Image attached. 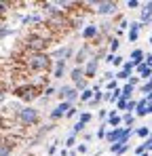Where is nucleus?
Here are the masks:
<instances>
[{"mask_svg":"<svg viewBox=\"0 0 152 156\" xmlns=\"http://www.w3.org/2000/svg\"><path fill=\"white\" fill-rule=\"evenodd\" d=\"M70 108H72V104H68V101H59V104L51 110V120L66 118V114H68V110H70Z\"/></svg>","mask_w":152,"mask_h":156,"instance_id":"5","label":"nucleus"},{"mask_svg":"<svg viewBox=\"0 0 152 156\" xmlns=\"http://www.w3.org/2000/svg\"><path fill=\"white\" fill-rule=\"evenodd\" d=\"M150 114V101L144 97L137 101V110H135V116H148Z\"/></svg>","mask_w":152,"mask_h":156,"instance_id":"10","label":"nucleus"},{"mask_svg":"<svg viewBox=\"0 0 152 156\" xmlns=\"http://www.w3.org/2000/svg\"><path fill=\"white\" fill-rule=\"evenodd\" d=\"M87 150H89L87 144H80V146H78V152H80V154H87Z\"/></svg>","mask_w":152,"mask_h":156,"instance_id":"37","label":"nucleus"},{"mask_svg":"<svg viewBox=\"0 0 152 156\" xmlns=\"http://www.w3.org/2000/svg\"><path fill=\"white\" fill-rule=\"evenodd\" d=\"M13 150V144L11 141H0V156H9Z\"/></svg>","mask_w":152,"mask_h":156,"instance_id":"17","label":"nucleus"},{"mask_svg":"<svg viewBox=\"0 0 152 156\" xmlns=\"http://www.w3.org/2000/svg\"><path fill=\"white\" fill-rule=\"evenodd\" d=\"M123 125V116H118V110H110V116H108V127L110 129H118Z\"/></svg>","mask_w":152,"mask_h":156,"instance_id":"8","label":"nucleus"},{"mask_svg":"<svg viewBox=\"0 0 152 156\" xmlns=\"http://www.w3.org/2000/svg\"><path fill=\"white\" fill-rule=\"evenodd\" d=\"M106 127H108V125H101L100 129H97V137H100V139H106V135H108V129H106Z\"/></svg>","mask_w":152,"mask_h":156,"instance_id":"28","label":"nucleus"},{"mask_svg":"<svg viewBox=\"0 0 152 156\" xmlns=\"http://www.w3.org/2000/svg\"><path fill=\"white\" fill-rule=\"evenodd\" d=\"M110 152L116 154V156L125 154V152H129V144H112V146H110Z\"/></svg>","mask_w":152,"mask_h":156,"instance_id":"14","label":"nucleus"},{"mask_svg":"<svg viewBox=\"0 0 152 156\" xmlns=\"http://www.w3.org/2000/svg\"><path fill=\"white\" fill-rule=\"evenodd\" d=\"M70 78H72V82H80V80H82V78H85V68H82V66H76L74 70H72V72H70Z\"/></svg>","mask_w":152,"mask_h":156,"instance_id":"13","label":"nucleus"},{"mask_svg":"<svg viewBox=\"0 0 152 156\" xmlns=\"http://www.w3.org/2000/svg\"><path fill=\"white\" fill-rule=\"evenodd\" d=\"M76 112H78V108H76V105H72V108L68 110V114H66V118H74V116H76Z\"/></svg>","mask_w":152,"mask_h":156,"instance_id":"32","label":"nucleus"},{"mask_svg":"<svg viewBox=\"0 0 152 156\" xmlns=\"http://www.w3.org/2000/svg\"><path fill=\"white\" fill-rule=\"evenodd\" d=\"M6 6H9L6 2H0V13H6Z\"/></svg>","mask_w":152,"mask_h":156,"instance_id":"40","label":"nucleus"},{"mask_svg":"<svg viewBox=\"0 0 152 156\" xmlns=\"http://www.w3.org/2000/svg\"><path fill=\"white\" fill-rule=\"evenodd\" d=\"M57 95H59V99H61V101H68V104H72V105H74L76 97H80L74 84H63V87L57 91Z\"/></svg>","mask_w":152,"mask_h":156,"instance_id":"3","label":"nucleus"},{"mask_svg":"<svg viewBox=\"0 0 152 156\" xmlns=\"http://www.w3.org/2000/svg\"><path fill=\"white\" fill-rule=\"evenodd\" d=\"M93 6H95L97 15H114L116 9H118L116 2H93Z\"/></svg>","mask_w":152,"mask_h":156,"instance_id":"4","label":"nucleus"},{"mask_svg":"<svg viewBox=\"0 0 152 156\" xmlns=\"http://www.w3.org/2000/svg\"><path fill=\"white\" fill-rule=\"evenodd\" d=\"M133 91H135V87H131V84L127 82L125 87H123V99H131V95H133Z\"/></svg>","mask_w":152,"mask_h":156,"instance_id":"21","label":"nucleus"},{"mask_svg":"<svg viewBox=\"0 0 152 156\" xmlns=\"http://www.w3.org/2000/svg\"><path fill=\"white\" fill-rule=\"evenodd\" d=\"M150 80H152V78H150Z\"/></svg>","mask_w":152,"mask_h":156,"instance_id":"46","label":"nucleus"},{"mask_svg":"<svg viewBox=\"0 0 152 156\" xmlns=\"http://www.w3.org/2000/svg\"><path fill=\"white\" fill-rule=\"evenodd\" d=\"M150 139H152V133H150Z\"/></svg>","mask_w":152,"mask_h":156,"instance_id":"44","label":"nucleus"},{"mask_svg":"<svg viewBox=\"0 0 152 156\" xmlns=\"http://www.w3.org/2000/svg\"><path fill=\"white\" fill-rule=\"evenodd\" d=\"M129 84H131V87H137V84H139V76H131L129 78Z\"/></svg>","mask_w":152,"mask_h":156,"instance_id":"35","label":"nucleus"},{"mask_svg":"<svg viewBox=\"0 0 152 156\" xmlns=\"http://www.w3.org/2000/svg\"><path fill=\"white\" fill-rule=\"evenodd\" d=\"M139 91L144 93V97H150V95H152V80H148V82H144V84L139 87Z\"/></svg>","mask_w":152,"mask_h":156,"instance_id":"19","label":"nucleus"},{"mask_svg":"<svg viewBox=\"0 0 152 156\" xmlns=\"http://www.w3.org/2000/svg\"><path fill=\"white\" fill-rule=\"evenodd\" d=\"M27 66H30V70L47 72L51 68V59H49V55H45V53H34V55L27 59Z\"/></svg>","mask_w":152,"mask_h":156,"instance_id":"1","label":"nucleus"},{"mask_svg":"<svg viewBox=\"0 0 152 156\" xmlns=\"http://www.w3.org/2000/svg\"><path fill=\"white\" fill-rule=\"evenodd\" d=\"M91 118H93V116H91L89 112H80V114H78V120H80V122H85V125H89V122H91Z\"/></svg>","mask_w":152,"mask_h":156,"instance_id":"24","label":"nucleus"},{"mask_svg":"<svg viewBox=\"0 0 152 156\" xmlns=\"http://www.w3.org/2000/svg\"><path fill=\"white\" fill-rule=\"evenodd\" d=\"M129 61H133V63H135V68H137V66H142V63L146 61V53L142 51V49H133L131 55H129Z\"/></svg>","mask_w":152,"mask_h":156,"instance_id":"9","label":"nucleus"},{"mask_svg":"<svg viewBox=\"0 0 152 156\" xmlns=\"http://www.w3.org/2000/svg\"><path fill=\"white\" fill-rule=\"evenodd\" d=\"M55 93H57V91H55L53 87H47V89H45V97H49V95H55Z\"/></svg>","mask_w":152,"mask_h":156,"instance_id":"36","label":"nucleus"},{"mask_svg":"<svg viewBox=\"0 0 152 156\" xmlns=\"http://www.w3.org/2000/svg\"><path fill=\"white\" fill-rule=\"evenodd\" d=\"M74 144H76V135H70V137L66 139V148H72Z\"/></svg>","mask_w":152,"mask_h":156,"instance_id":"31","label":"nucleus"},{"mask_svg":"<svg viewBox=\"0 0 152 156\" xmlns=\"http://www.w3.org/2000/svg\"><path fill=\"white\" fill-rule=\"evenodd\" d=\"M121 70H125V72H129V74H133V70H135V63H133V61H125Z\"/></svg>","mask_w":152,"mask_h":156,"instance_id":"27","label":"nucleus"},{"mask_svg":"<svg viewBox=\"0 0 152 156\" xmlns=\"http://www.w3.org/2000/svg\"><path fill=\"white\" fill-rule=\"evenodd\" d=\"M150 154H152V152H150Z\"/></svg>","mask_w":152,"mask_h":156,"instance_id":"45","label":"nucleus"},{"mask_svg":"<svg viewBox=\"0 0 152 156\" xmlns=\"http://www.w3.org/2000/svg\"><path fill=\"white\" fill-rule=\"evenodd\" d=\"M57 146H59V141H53V144L49 146V150H47V152H49V154H55V152H57Z\"/></svg>","mask_w":152,"mask_h":156,"instance_id":"33","label":"nucleus"},{"mask_svg":"<svg viewBox=\"0 0 152 156\" xmlns=\"http://www.w3.org/2000/svg\"><path fill=\"white\" fill-rule=\"evenodd\" d=\"M118 47H121V40H118V38H112V40H110V55H116Z\"/></svg>","mask_w":152,"mask_h":156,"instance_id":"22","label":"nucleus"},{"mask_svg":"<svg viewBox=\"0 0 152 156\" xmlns=\"http://www.w3.org/2000/svg\"><path fill=\"white\" fill-rule=\"evenodd\" d=\"M142 156H150V152H146V154H142Z\"/></svg>","mask_w":152,"mask_h":156,"instance_id":"43","label":"nucleus"},{"mask_svg":"<svg viewBox=\"0 0 152 156\" xmlns=\"http://www.w3.org/2000/svg\"><path fill=\"white\" fill-rule=\"evenodd\" d=\"M135 70H137V74H139V78H142V80H146V82H148V80L152 78V68H148V66H146V61H144L142 66H137Z\"/></svg>","mask_w":152,"mask_h":156,"instance_id":"11","label":"nucleus"},{"mask_svg":"<svg viewBox=\"0 0 152 156\" xmlns=\"http://www.w3.org/2000/svg\"><path fill=\"white\" fill-rule=\"evenodd\" d=\"M133 122H135V114H125V116H123V125H125L127 129H131Z\"/></svg>","mask_w":152,"mask_h":156,"instance_id":"20","label":"nucleus"},{"mask_svg":"<svg viewBox=\"0 0 152 156\" xmlns=\"http://www.w3.org/2000/svg\"><path fill=\"white\" fill-rule=\"evenodd\" d=\"M97 66H100V59H97V57H91V59L87 61V66H85V78H93L95 76Z\"/></svg>","mask_w":152,"mask_h":156,"instance_id":"7","label":"nucleus"},{"mask_svg":"<svg viewBox=\"0 0 152 156\" xmlns=\"http://www.w3.org/2000/svg\"><path fill=\"white\" fill-rule=\"evenodd\" d=\"M85 127H87V125L78 120V122L74 125V129H72V133H70V135H78V133H82V131H85Z\"/></svg>","mask_w":152,"mask_h":156,"instance_id":"26","label":"nucleus"},{"mask_svg":"<svg viewBox=\"0 0 152 156\" xmlns=\"http://www.w3.org/2000/svg\"><path fill=\"white\" fill-rule=\"evenodd\" d=\"M146 99H148V101H150V104H152V95H150V97H146Z\"/></svg>","mask_w":152,"mask_h":156,"instance_id":"41","label":"nucleus"},{"mask_svg":"<svg viewBox=\"0 0 152 156\" xmlns=\"http://www.w3.org/2000/svg\"><path fill=\"white\" fill-rule=\"evenodd\" d=\"M131 76H133V74H129V72H125V70H118V72H116V80H127V82H129Z\"/></svg>","mask_w":152,"mask_h":156,"instance_id":"25","label":"nucleus"},{"mask_svg":"<svg viewBox=\"0 0 152 156\" xmlns=\"http://www.w3.org/2000/svg\"><path fill=\"white\" fill-rule=\"evenodd\" d=\"M103 95H106L103 91H97V93H95V97H93V101H91L89 105H93V108H95V105H100L101 101H103Z\"/></svg>","mask_w":152,"mask_h":156,"instance_id":"23","label":"nucleus"},{"mask_svg":"<svg viewBox=\"0 0 152 156\" xmlns=\"http://www.w3.org/2000/svg\"><path fill=\"white\" fill-rule=\"evenodd\" d=\"M70 156H76V152H74V150H72V152H70Z\"/></svg>","mask_w":152,"mask_h":156,"instance_id":"42","label":"nucleus"},{"mask_svg":"<svg viewBox=\"0 0 152 156\" xmlns=\"http://www.w3.org/2000/svg\"><path fill=\"white\" fill-rule=\"evenodd\" d=\"M146 66H148V68H152V53H148V55H146Z\"/></svg>","mask_w":152,"mask_h":156,"instance_id":"38","label":"nucleus"},{"mask_svg":"<svg viewBox=\"0 0 152 156\" xmlns=\"http://www.w3.org/2000/svg\"><path fill=\"white\" fill-rule=\"evenodd\" d=\"M95 93H97L95 89H87V91H82V93H80V97H78V99H80V101H89V104H91V101H93V97H95Z\"/></svg>","mask_w":152,"mask_h":156,"instance_id":"15","label":"nucleus"},{"mask_svg":"<svg viewBox=\"0 0 152 156\" xmlns=\"http://www.w3.org/2000/svg\"><path fill=\"white\" fill-rule=\"evenodd\" d=\"M127 104H129V99H123L121 97V101L116 104V110H127Z\"/></svg>","mask_w":152,"mask_h":156,"instance_id":"30","label":"nucleus"},{"mask_svg":"<svg viewBox=\"0 0 152 156\" xmlns=\"http://www.w3.org/2000/svg\"><path fill=\"white\" fill-rule=\"evenodd\" d=\"M144 11H150V13H152V0H148V2L144 4Z\"/></svg>","mask_w":152,"mask_h":156,"instance_id":"39","label":"nucleus"},{"mask_svg":"<svg viewBox=\"0 0 152 156\" xmlns=\"http://www.w3.org/2000/svg\"><path fill=\"white\" fill-rule=\"evenodd\" d=\"M123 63H125V57H121V55H116L112 61V66H116V68H123Z\"/></svg>","mask_w":152,"mask_h":156,"instance_id":"29","label":"nucleus"},{"mask_svg":"<svg viewBox=\"0 0 152 156\" xmlns=\"http://www.w3.org/2000/svg\"><path fill=\"white\" fill-rule=\"evenodd\" d=\"M66 72V61L63 59H55V70H53V78H61Z\"/></svg>","mask_w":152,"mask_h":156,"instance_id":"12","label":"nucleus"},{"mask_svg":"<svg viewBox=\"0 0 152 156\" xmlns=\"http://www.w3.org/2000/svg\"><path fill=\"white\" fill-rule=\"evenodd\" d=\"M150 133H152L150 127H137V129H135V135H137V137H142L144 141H146V139L150 137Z\"/></svg>","mask_w":152,"mask_h":156,"instance_id":"16","label":"nucleus"},{"mask_svg":"<svg viewBox=\"0 0 152 156\" xmlns=\"http://www.w3.org/2000/svg\"><path fill=\"white\" fill-rule=\"evenodd\" d=\"M80 36H82L85 40H91V38H97V36H100V27L95 26V23H87V26L82 27V32H80Z\"/></svg>","mask_w":152,"mask_h":156,"instance_id":"6","label":"nucleus"},{"mask_svg":"<svg viewBox=\"0 0 152 156\" xmlns=\"http://www.w3.org/2000/svg\"><path fill=\"white\" fill-rule=\"evenodd\" d=\"M139 21H142L144 26H152V13H150V11H144V9H142V15H139Z\"/></svg>","mask_w":152,"mask_h":156,"instance_id":"18","label":"nucleus"},{"mask_svg":"<svg viewBox=\"0 0 152 156\" xmlns=\"http://www.w3.org/2000/svg\"><path fill=\"white\" fill-rule=\"evenodd\" d=\"M19 120L27 125V127H34V125H38V120H40V114H38V110L36 108H32V105H25L19 110Z\"/></svg>","mask_w":152,"mask_h":156,"instance_id":"2","label":"nucleus"},{"mask_svg":"<svg viewBox=\"0 0 152 156\" xmlns=\"http://www.w3.org/2000/svg\"><path fill=\"white\" fill-rule=\"evenodd\" d=\"M137 6H139L137 0H127V9H137Z\"/></svg>","mask_w":152,"mask_h":156,"instance_id":"34","label":"nucleus"}]
</instances>
